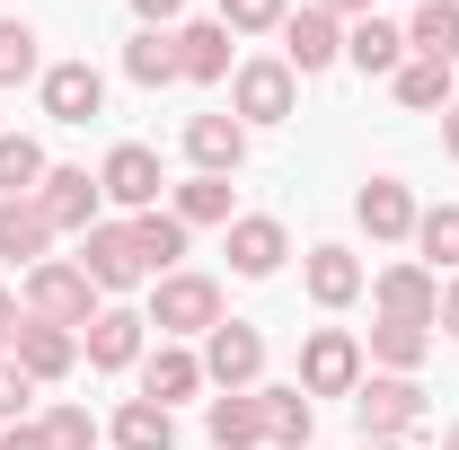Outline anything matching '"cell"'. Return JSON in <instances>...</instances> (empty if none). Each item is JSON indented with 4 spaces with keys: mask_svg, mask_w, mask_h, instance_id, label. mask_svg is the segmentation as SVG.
I'll return each instance as SVG.
<instances>
[{
    "mask_svg": "<svg viewBox=\"0 0 459 450\" xmlns=\"http://www.w3.org/2000/svg\"><path fill=\"white\" fill-rule=\"evenodd\" d=\"M151 327L160 336H212L221 327V282L212 274H160L151 282Z\"/></svg>",
    "mask_w": 459,
    "mask_h": 450,
    "instance_id": "6da1fadb",
    "label": "cell"
},
{
    "mask_svg": "<svg viewBox=\"0 0 459 450\" xmlns=\"http://www.w3.org/2000/svg\"><path fill=\"white\" fill-rule=\"evenodd\" d=\"M27 318H45V327H89V318H98V282L80 274V265H36V274H27Z\"/></svg>",
    "mask_w": 459,
    "mask_h": 450,
    "instance_id": "7a4b0ae2",
    "label": "cell"
},
{
    "mask_svg": "<svg viewBox=\"0 0 459 450\" xmlns=\"http://www.w3.org/2000/svg\"><path fill=\"white\" fill-rule=\"evenodd\" d=\"M353 415H362V433H371V442H398V433L424 424V389H415L406 371H380V380H362V389H353Z\"/></svg>",
    "mask_w": 459,
    "mask_h": 450,
    "instance_id": "3957f363",
    "label": "cell"
},
{
    "mask_svg": "<svg viewBox=\"0 0 459 450\" xmlns=\"http://www.w3.org/2000/svg\"><path fill=\"white\" fill-rule=\"evenodd\" d=\"M300 389L309 397H353L362 389V344L344 336V327H318V336L300 344Z\"/></svg>",
    "mask_w": 459,
    "mask_h": 450,
    "instance_id": "277c9868",
    "label": "cell"
},
{
    "mask_svg": "<svg viewBox=\"0 0 459 450\" xmlns=\"http://www.w3.org/2000/svg\"><path fill=\"white\" fill-rule=\"evenodd\" d=\"M256 371H265V336H256L247 318H221V327L204 336V380H221V389H256Z\"/></svg>",
    "mask_w": 459,
    "mask_h": 450,
    "instance_id": "5b68a950",
    "label": "cell"
},
{
    "mask_svg": "<svg viewBox=\"0 0 459 450\" xmlns=\"http://www.w3.org/2000/svg\"><path fill=\"white\" fill-rule=\"evenodd\" d=\"M98 195H107V186H98L89 169H45V186H36V203H45L54 238H62V229H80V238H89V229H98Z\"/></svg>",
    "mask_w": 459,
    "mask_h": 450,
    "instance_id": "8992f818",
    "label": "cell"
},
{
    "mask_svg": "<svg viewBox=\"0 0 459 450\" xmlns=\"http://www.w3.org/2000/svg\"><path fill=\"white\" fill-rule=\"evenodd\" d=\"M344 54V27L309 0V9H291L283 18V62H291V80H309V71H327V62Z\"/></svg>",
    "mask_w": 459,
    "mask_h": 450,
    "instance_id": "52a82bcc",
    "label": "cell"
},
{
    "mask_svg": "<svg viewBox=\"0 0 459 450\" xmlns=\"http://www.w3.org/2000/svg\"><path fill=\"white\" fill-rule=\"evenodd\" d=\"M80 274L98 282V291H133V282H151V274H142V256H133V229H115V221H98L89 238H80Z\"/></svg>",
    "mask_w": 459,
    "mask_h": 450,
    "instance_id": "ba28073f",
    "label": "cell"
},
{
    "mask_svg": "<svg viewBox=\"0 0 459 450\" xmlns=\"http://www.w3.org/2000/svg\"><path fill=\"white\" fill-rule=\"evenodd\" d=\"M230 107H238V124H283L291 115V62H247L230 80Z\"/></svg>",
    "mask_w": 459,
    "mask_h": 450,
    "instance_id": "9c48e42d",
    "label": "cell"
},
{
    "mask_svg": "<svg viewBox=\"0 0 459 450\" xmlns=\"http://www.w3.org/2000/svg\"><path fill=\"white\" fill-rule=\"evenodd\" d=\"M186 160H195V177H230L247 160V124L238 115H195L186 124Z\"/></svg>",
    "mask_w": 459,
    "mask_h": 450,
    "instance_id": "30bf717a",
    "label": "cell"
},
{
    "mask_svg": "<svg viewBox=\"0 0 459 450\" xmlns=\"http://www.w3.org/2000/svg\"><path fill=\"white\" fill-rule=\"evenodd\" d=\"M291 256V238L283 221H265V212H247V221H230V274H247V282H265L274 265Z\"/></svg>",
    "mask_w": 459,
    "mask_h": 450,
    "instance_id": "8fae6325",
    "label": "cell"
},
{
    "mask_svg": "<svg viewBox=\"0 0 459 450\" xmlns=\"http://www.w3.org/2000/svg\"><path fill=\"white\" fill-rule=\"evenodd\" d=\"M98 186H107L115 203L151 212V203H160V151H142V142H124V151H107V169H98Z\"/></svg>",
    "mask_w": 459,
    "mask_h": 450,
    "instance_id": "7c38bea8",
    "label": "cell"
},
{
    "mask_svg": "<svg viewBox=\"0 0 459 450\" xmlns=\"http://www.w3.org/2000/svg\"><path fill=\"white\" fill-rule=\"evenodd\" d=\"M98 107H107V80H98L89 62H54V71H45V115H54V124H89Z\"/></svg>",
    "mask_w": 459,
    "mask_h": 450,
    "instance_id": "4fadbf2b",
    "label": "cell"
},
{
    "mask_svg": "<svg viewBox=\"0 0 459 450\" xmlns=\"http://www.w3.org/2000/svg\"><path fill=\"white\" fill-rule=\"evenodd\" d=\"M344 54H353L362 80H398L406 71V36L389 27V18H353V27H344Z\"/></svg>",
    "mask_w": 459,
    "mask_h": 450,
    "instance_id": "5bb4252c",
    "label": "cell"
},
{
    "mask_svg": "<svg viewBox=\"0 0 459 450\" xmlns=\"http://www.w3.org/2000/svg\"><path fill=\"white\" fill-rule=\"evenodd\" d=\"M433 309H442L433 265H389V274H380V318H415V327H433Z\"/></svg>",
    "mask_w": 459,
    "mask_h": 450,
    "instance_id": "9a60e30c",
    "label": "cell"
},
{
    "mask_svg": "<svg viewBox=\"0 0 459 450\" xmlns=\"http://www.w3.org/2000/svg\"><path fill=\"white\" fill-rule=\"evenodd\" d=\"M71 362H80V336H71V327L18 318V371H27V380H62Z\"/></svg>",
    "mask_w": 459,
    "mask_h": 450,
    "instance_id": "2e32d148",
    "label": "cell"
},
{
    "mask_svg": "<svg viewBox=\"0 0 459 450\" xmlns=\"http://www.w3.org/2000/svg\"><path fill=\"white\" fill-rule=\"evenodd\" d=\"M142 327H151L142 309H98L80 344H89V362H98V371H124V362H142Z\"/></svg>",
    "mask_w": 459,
    "mask_h": 450,
    "instance_id": "e0dca14e",
    "label": "cell"
},
{
    "mask_svg": "<svg viewBox=\"0 0 459 450\" xmlns=\"http://www.w3.org/2000/svg\"><path fill=\"white\" fill-rule=\"evenodd\" d=\"M45 247H54V221H45L36 195L0 203V256H9V265H45Z\"/></svg>",
    "mask_w": 459,
    "mask_h": 450,
    "instance_id": "ac0fdd59",
    "label": "cell"
},
{
    "mask_svg": "<svg viewBox=\"0 0 459 450\" xmlns=\"http://www.w3.org/2000/svg\"><path fill=\"white\" fill-rule=\"evenodd\" d=\"M353 221L371 229V238H415V195L389 186V177H371V186L353 195Z\"/></svg>",
    "mask_w": 459,
    "mask_h": 450,
    "instance_id": "d6986e66",
    "label": "cell"
},
{
    "mask_svg": "<svg viewBox=\"0 0 459 450\" xmlns=\"http://www.w3.org/2000/svg\"><path fill=\"white\" fill-rule=\"evenodd\" d=\"M406 54L415 62H459V0H415V27H406Z\"/></svg>",
    "mask_w": 459,
    "mask_h": 450,
    "instance_id": "ffe728a7",
    "label": "cell"
},
{
    "mask_svg": "<svg viewBox=\"0 0 459 450\" xmlns=\"http://www.w3.org/2000/svg\"><path fill=\"white\" fill-rule=\"evenodd\" d=\"M204 424H212L221 450H256V442H265V397H256V389H221Z\"/></svg>",
    "mask_w": 459,
    "mask_h": 450,
    "instance_id": "44dd1931",
    "label": "cell"
},
{
    "mask_svg": "<svg viewBox=\"0 0 459 450\" xmlns=\"http://www.w3.org/2000/svg\"><path fill=\"white\" fill-rule=\"evenodd\" d=\"M195 389H204V362H195L186 344H160V353L142 362V397H151V406H177V397H195Z\"/></svg>",
    "mask_w": 459,
    "mask_h": 450,
    "instance_id": "7402d4cb",
    "label": "cell"
},
{
    "mask_svg": "<svg viewBox=\"0 0 459 450\" xmlns=\"http://www.w3.org/2000/svg\"><path fill=\"white\" fill-rule=\"evenodd\" d=\"M177 71H186V80H221V71H230V27H221V18L177 27Z\"/></svg>",
    "mask_w": 459,
    "mask_h": 450,
    "instance_id": "603a6c76",
    "label": "cell"
},
{
    "mask_svg": "<svg viewBox=\"0 0 459 450\" xmlns=\"http://www.w3.org/2000/svg\"><path fill=\"white\" fill-rule=\"evenodd\" d=\"M133 256H142V274H151V282L177 274V256H186V221H177V212H142V221H133Z\"/></svg>",
    "mask_w": 459,
    "mask_h": 450,
    "instance_id": "cb8c5ba5",
    "label": "cell"
},
{
    "mask_svg": "<svg viewBox=\"0 0 459 450\" xmlns=\"http://www.w3.org/2000/svg\"><path fill=\"white\" fill-rule=\"evenodd\" d=\"M256 397H265V442L309 450V433H318V406H309V389H256Z\"/></svg>",
    "mask_w": 459,
    "mask_h": 450,
    "instance_id": "d4e9b609",
    "label": "cell"
},
{
    "mask_svg": "<svg viewBox=\"0 0 459 450\" xmlns=\"http://www.w3.org/2000/svg\"><path fill=\"white\" fill-rule=\"evenodd\" d=\"M115 450H177V415L151 406V397H133V406L115 415Z\"/></svg>",
    "mask_w": 459,
    "mask_h": 450,
    "instance_id": "484cf974",
    "label": "cell"
},
{
    "mask_svg": "<svg viewBox=\"0 0 459 450\" xmlns=\"http://www.w3.org/2000/svg\"><path fill=\"white\" fill-rule=\"evenodd\" d=\"M353 291H362V265H353L344 247H309V300H318V309H344Z\"/></svg>",
    "mask_w": 459,
    "mask_h": 450,
    "instance_id": "4316f807",
    "label": "cell"
},
{
    "mask_svg": "<svg viewBox=\"0 0 459 450\" xmlns=\"http://www.w3.org/2000/svg\"><path fill=\"white\" fill-rule=\"evenodd\" d=\"M124 71H133L142 89H169V80H186V71H177V36H160V27H142V36L124 45Z\"/></svg>",
    "mask_w": 459,
    "mask_h": 450,
    "instance_id": "83f0119b",
    "label": "cell"
},
{
    "mask_svg": "<svg viewBox=\"0 0 459 450\" xmlns=\"http://www.w3.org/2000/svg\"><path fill=\"white\" fill-rule=\"evenodd\" d=\"M433 353V327H415V318H380L371 327V362H389V371H415Z\"/></svg>",
    "mask_w": 459,
    "mask_h": 450,
    "instance_id": "f1b7e54d",
    "label": "cell"
},
{
    "mask_svg": "<svg viewBox=\"0 0 459 450\" xmlns=\"http://www.w3.org/2000/svg\"><path fill=\"white\" fill-rule=\"evenodd\" d=\"M415 247H424V265H433V274H459V203L415 212Z\"/></svg>",
    "mask_w": 459,
    "mask_h": 450,
    "instance_id": "f546056e",
    "label": "cell"
},
{
    "mask_svg": "<svg viewBox=\"0 0 459 450\" xmlns=\"http://www.w3.org/2000/svg\"><path fill=\"white\" fill-rule=\"evenodd\" d=\"M45 186V151L27 142V133H0V203H18V195H36Z\"/></svg>",
    "mask_w": 459,
    "mask_h": 450,
    "instance_id": "4dcf8cb0",
    "label": "cell"
},
{
    "mask_svg": "<svg viewBox=\"0 0 459 450\" xmlns=\"http://www.w3.org/2000/svg\"><path fill=\"white\" fill-rule=\"evenodd\" d=\"M177 221H186V229L221 221L230 229V177H186V186H177Z\"/></svg>",
    "mask_w": 459,
    "mask_h": 450,
    "instance_id": "1f68e13d",
    "label": "cell"
},
{
    "mask_svg": "<svg viewBox=\"0 0 459 450\" xmlns=\"http://www.w3.org/2000/svg\"><path fill=\"white\" fill-rule=\"evenodd\" d=\"M398 107H415V115H451V71H442V62H406L398 71Z\"/></svg>",
    "mask_w": 459,
    "mask_h": 450,
    "instance_id": "d6a6232c",
    "label": "cell"
},
{
    "mask_svg": "<svg viewBox=\"0 0 459 450\" xmlns=\"http://www.w3.org/2000/svg\"><path fill=\"white\" fill-rule=\"evenodd\" d=\"M18 80H36V27L0 18V89H18Z\"/></svg>",
    "mask_w": 459,
    "mask_h": 450,
    "instance_id": "836d02e7",
    "label": "cell"
},
{
    "mask_svg": "<svg viewBox=\"0 0 459 450\" xmlns=\"http://www.w3.org/2000/svg\"><path fill=\"white\" fill-rule=\"evenodd\" d=\"M291 0H221V27L230 36H265V27H283Z\"/></svg>",
    "mask_w": 459,
    "mask_h": 450,
    "instance_id": "e575fe53",
    "label": "cell"
},
{
    "mask_svg": "<svg viewBox=\"0 0 459 450\" xmlns=\"http://www.w3.org/2000/svg\"><path fill=\"white\" fill-rule=\"evenodd\" d=\"M45 442H54V450H98V424H89V406H54V415H45Z\"/></svg>",
    "mask_w": 459,
    "mask_h": 450,
    "instance_id": "d590c367",
    "label": "cell"
},
{
    "mask_svg": "<svg viewBox=\"0 0 459 450\" xmlns=\"http://www.w3.org/2000/svg\"><path fill=\"white\" fill-rule=\"evenodd\" d=\"M27 397H36V380L18 371V353H0V415H27Z\"/></svg>",
    "mask_w": 459,
    "mask_h": 450,
    "instance_id": "8d00e7d4",
    "label": "cell"
},
{
    "mask_svg": "<svg viewBox=\"0 0 459 450\" xmlns=\"http://www.w3.org/2000/svg\"><path fill=\"white\" fill-rule=\"evenodd\" d=\"M0 450H54V442H45V424H9V433H0Z\"/></svg>",
    "mask_w": 459,
    "mask_h": 450,
    "instance_id": "74e56055",
    "label": "cell"
},
{
    "mask_svg": "<svg viewBox=\"0 0 459 450\" xmlns=\"http://www.w3.org/2000/svg\"><path fill=\"white\" fill-rule=\"evenodd\" d=\"M433 318H442V336H459V274L442 282V309H433Z\"/></svg>",
    "mask_w": 459,
    "mask_h": 450,
    "instance_id": "f35d334b",
    "label": "cell"
},
{
    "mask_svg": "<svg viewBox=\"0 0 459 450\" xmlns=\"http://www.w3.org/2000/svg\"><path fill=\"white\" fill-rule=\"evenodd\" d=\"M133 9H142L151 27H169V18H177V9H186V0H133Z\"/></svg>",
    "mask_w": 459,
    "mask_h": 450,
    "instance_id": "ab89813d",
    "label": "cell"
},
{
    "mask_svg": "<svg viewBox=\"0 0 459 450\" xmlns=\"http://www.w3.org/2000/svg\"><path fill=\"white\" fill-rule=\"evenodd\" d=\"M0 344H18V291H0Z\"/></svg>",
    "mask_w": 459,
    "mask_h": 450,
    "instance_id": "60d3db41",
    "label": "cell"
},
{
    "mask_svg": "<svg viewBox=\"0 0 459 450\" xmlns=\"http://www.w3.org/2000/svg\"><path fill=\"white\" fill-rule=\"evenodd\" d=\"M327 18H371V0H318Z\"/></svg>",
    "mask_w": 459,
    "mask_h": 450,
    "instance_id": "b9f144b4",
    "label": "cell"
},
{
    "mask_svg": "<svg viewBox=\"0 0 459 450\" xmlns=\"http://www.w3.org/2000/svg\"><path fill=\"white\" fill-rule=\"evenodd\" d=\"M442 151H451V160H459V107L442 115Z\"/></svg>",
    "mask_w": 459,
    "mask_h": 450,
    "instance_id": "7bdbcfd3",
    "label": "cell"
},
{
    "mask_svg": "<svg viewBox=\"0 0 459 450\" xmlns=\"http://www.w3.org/2000/svg\"><path fill=\"white\" fill-rule=\"evenodd\" d=\"M442 450H459V424H451V442H442Z\"/></svg>",
    "mask_w": 459,
    "mask_h": 450,
    "instance_id": "ee69618b",
    "label": "cell"
},
{
    "mask_svg": "<svg viewBox=\"0 0 459 450\" xmlns=\"http://www.w3.org/2000/svg\"><path fill=\"white\" fill-rule=\"evenodd\" d=\"M371 450H398V442H371Z\"/></svg>",
    "mask_w": 459,
    "mask_h": 450,
    "instance_id": "f6af8a7d",
    "label": "cell"
}]
</instances>
